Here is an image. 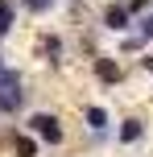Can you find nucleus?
<instances>
[{
  "mask_svg": "<svg viewBox=\"0 0 153 157\" xmlns=\"http://www.w3.org/2000/svg\"><path fill=\"white\" fill-rule=\"evenodd\" d=\"M25 75L21 71H0V116H17V112L25 108Z\"/></svg>",
  "mask_w": 153,
  "mask_h": 157,
  "instance_id": "f257e3e1",
  "label": "nucleus"
},
{
  "mask_svg": "<svg viewBox=\"0 0 153 157\" xmlns=\"http://www.w3.org/2000/svg\"><path fill=\"white\" fill-rule=\"evenodd\" d=\"M25 128H29L41 145H62V141H66V132H62V116H58V112H33V116L25 120Z\"/></svg>",
  "mask_w": 153,
  "mask_h": 157,
  "instance_id": "f03ea898",
  "label": "nucleus"
},
{
  "mask_svg": "<svg viewBox=\"0 0 153 157\" xmlns=\"http://www.w3.org/2000/svg\"><path fill=\"white\" fill-rule=\"evenodd\" d=\"M99 25H104V33H128V29H137V17H132L128 0H108L104 13H99Z\"/></svg>",
  "mask_w": 153,
  "mask_h": 157,
  "instance_id": "7ed1b4c3",
  "label": "nucleus"
},
{
  "mask_svg": "<svg viewBox=\"0 0 153 157\" xmlns=\"http://www.w3.org/2000/svg\"><path fill=\"white\" fill-rule=\"evenodd\" d=\"M91 75H95V83L116 87L124 78V66H120V58H112V54H95V58H91Z\"/></svg>",
  "mask_w": 153,
  "mask_h": 157,
  "instance_id": "20e7f679",
  "label": "nucleus"
},
{
  "mask_svg": "<svg viewBox=\"0 0 153 157\" xmlns=\"http://www.w3.org/2000/svg\"><path fill=\"white\" fill-rule=\"evenodd\" d=\"M145 132H149V124H145L141 116H124L120 128H116V145H141Z\"/></svg>",
  "mask_w": 153,
  "mask_h": 157,
  "instance_id": "39448f33",
  "label": "nucleus"
},
{
  "mask_svg": "<svg viewBox=\"0 0 153 157\" xmlns=\"http://www.w3.org/2000/svg\"><path fill=\"white\" fill-rule=\"evenodd\" d=\"M83 124H87L91 136H99V132L112 128V116H108V108H99V103H83Z\"/></svg>",
  "mask_w": 153,
  "mask_h": 157,
  "instance_id": "423d86ee",
  "label": "nucleus"
},
{
  "mask_svg": "<svg viewBox=\"0 0 153 157\" xmlns=\"http://www.w3.org/2000/svg\"><path fill=\"white\" fill-rule=\"evenodd\" d=\"M8 141H13V157H37V149H41V141H37V136L29 132V128L13 132Z\"/></svg>",
  "mask_w": 153,
  "mask_h": 157,
  "instance_id": "0eeeda50",
  "label": "nucleus"
},
{
  "mask_svg": "<svg viewBox=\"0 0 153 157\" xmlns=\"http://www.w3.org/2000/svg\"><path fill=\"white\" fill-rule=\"evenodd\" d=\"M62 50H66V41L58 37V33H46V37H41V54H46L50 66H62Z\"/></svg>",
  "mask_w": 153,
  "mask_h": 157,
  "instance_id": "6e6552de",
  "label": "nucleus"
},
{
  "mask_svg": "<svg viewBox=\"0 0 153 157\" xmlns=\"http://www.w3.org/2000/svg\"><path fill=\"white\" fill-rule=\"evenodd\" d=\"M13 25H17V4L13 0H0V37H8Z\"/></svg>",
  "mask_w": 153,
  "mask_h": 157,
  "instance_id": "1a4fd4ad",
  "label": "nucleus"
},
{
  "mask_svg": "<svg viewBox=\"0 0 153 157\" xmlns=\"http://www.w3.org/2000/svg\"><path fill=\"white\" fill-rule=\"evenodd\" d=\"M17 4H21V8H25V13H29V17H46L50 8L58 4V0H17Z\"/></svg>",
  "mask_w": 153,
  "mask_h": 157,
  "instance_id": "9d476101",
  "label": "nucleus"
},
{
  "mask_svg": "<svg viewBox=\"0 0 153 157\" xmlns=\"http://www.w3.org/2000/svg\"><path fill=\"white\" fill-rule=\"evenodd\" d=\"M137 33L145 41H153V13H145V17H137Z\"/></svg>",
  "mask_w": 153,
  "mask_h": 157,
  "instance_id": "9b49d317",
  "label": "nucleus"
},
{
  "mask_svg": "<svg viewBox=\"0 0 153 157\" xmlns=\"http://www.w3.org/2000/svg\"><path fill=\"white\" fill-rule=\"evenodd\" d=\"M128 8H132V17H145V13H153V0H128Z\"/></svg>",
  "mask_w": 153,
  "mask_h": 157,
  "instance_id": "f8f14e48",
  "label": "nucleus"
},
{
  "mask_svg": "<svg viewBox=\"0 0 153 157\" xmlns=\"http://www.w3.org/2000/svg\"><path fill=\"white\" fill-rule=\"evenodd\" d=\"M141 71H145V75H153V54H145V58H141Z\"/></svg>",
  "mask_w": 153,
  "mask_h": 157,
  "instance_id": "ddd939ff",
  "label": "nucleus"
},
{
  "mask_svg": "<svg viewBox=\"0 0 153 157\" xmlns=\"http://www.w3.org/2000/svg\"><path fill=\"white\" fill-rule=\"evenodd\" d=\"M0 71H8V62H4V54H0Z\"/></svg>",
  "mask_w": 153,
  "mask_h": 157,
  "instance_id": "4468645a",
  "label": "nucleus"
}]
</instances>
